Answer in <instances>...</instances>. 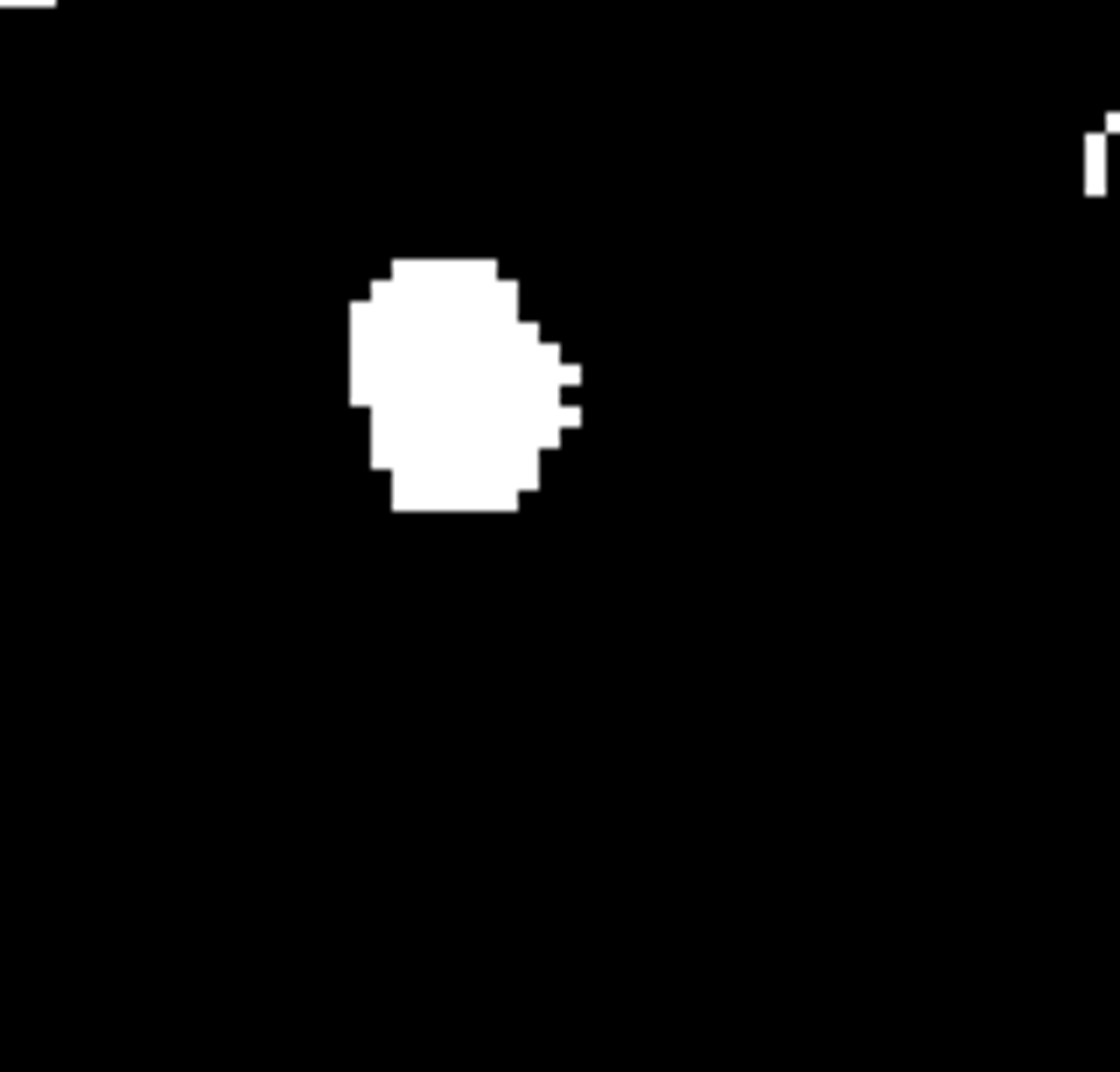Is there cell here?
Segmentation results:
<instances>
[{
	"mask_svg": "<svg viewBox=\"0 0 1120 1072\" xmlns=\"http://www.w3.org/2000/svg\"><path fill=\"white\" fill-rule=\"evenodd\" d=\"M1106 140H1113L1106 126L1085 140V197H1106Z\"/></svg>",
	"mask_w": 1120,
	"mask_h": 1072,
	"instance_id": "obj_1",
	"label": "cell"
}]
</instances>
